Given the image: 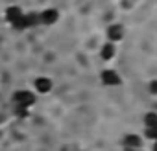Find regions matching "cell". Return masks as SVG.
<instances>
[{
	"label": "cell",
	"instance_id": "obj_1",
	"mask_svg": "<svg viewBox=\"0 0 157 151\" xmlns=\"http://www.w3.org/2000/svg\"><path fill=\"white\" fill-rule=\"evenodd\" d=\"M35 100H37L35 92L26 90V89L24 90H17L13 94V103H15V107H21V109H30L35 103Z\"/></svg>",
	"mask_w": 157,
	"mask_h": 151
},
{
	"label": "cell",
	"instance_id": "obj_2",
	"mask_svg": "<svg viewBox=\"0 0 157 151\" xmlns=\"http://www.w3.org/2000/svg\"><path fill=\"white\" fill-rule=\"evenodd\" d=\"M100 81L105 87H118L122 83V76L115 68H104L100 72Z\"/></svg>",
	"mask_w": 157,
	"mask_h": 151
},
{
	"label": "cell",
	"instance_id": "obj_3",
	"mask_svg": "<svg viewBox=\"0 0 157 151\" xmlns=\"http://www.w3.org/2000/svg\"><path fill=\"white\" fill-rule=\"evenodd\" d=\"M105 35H107V41H109V42H115V44H117V42H120V41L124 39V26L118 24V22H113V24L107 26Z\"/></svg>",
	"mask_w": 157,
	"mask_h": 151
},
{
	"label": "cell",
	"instance_id": "obj_4",
	"mask_svg": "<svg viewBox=\"0 0 157 151\" xmlns=\"http://www.w3.org/2000/svg\"><path fill=\"white\" fill-rule=\"evenodd\" d=\"M124 149H128V151H135V149H142V136L140 134H137V133H128L126 136H124Z\"/></svg>",
	"mask_w": 157,
	"mask_h": 151
},
{
	"label": "cell",
	"instance_id": "obj_5",
	"mask_svg": "<svg viewBox=\"0 0 157 151\" xmlns=\"http://www.w3.org/2000/svg\"><path fill=\"white\" fill-rule=\"evenodd\" d=\"M59 20V11L56 8H48L44 11L39 13V24H44V26H52Z\"/></svg>",
	"mask_w": 157,
	"mask_h": 151
},
{
	"label": "cell",
	"instance_id": "obj_6",
	"mask_svg": "<svg viewBox=\"0 0 157 151\" xmlns=\"http://www.w3.org/2000/svg\"><path fill=\"white\" fill-rule=\"evenodd\" d=\"M33 87H35V92H37V94H48V92L52 90L54 83H52L50 78H44V76H41V78H37V79L33 81Z\"/></svg>",
	"mask_w": 157,
	"mask_h": 151
},
{
	"label": "cell",
	"instance_id": "obj_7",
	"mask_svg": "<svg viewBox=\"0 0 157 151\" xmlns=\"http://www.w3.org/2000/svg\"><path fill=\"white\" fill-rule=\"evenodd\" d=\"M115 55H117V44L107 41V42L100 48V57H102L104 61H111V59H115Z\"/></svg>",
	"mask_w": 157,
	"mask_h": 151
},
{
	"label": "cell",
	"instance_id": "obj_8",
	"mask_svg": "<svg viewBox=\"0 0 157 151\" xmlns=\"http://www.w3.org/2000/svg\"><path fill=\"white\" fill-rule=\"evenodd\" d=\"M4 17H6V20H8L10 24H15V22L22 17V9H21V8H17V6H10V8L6 9Z\"/></svg>",
	"mask_w": 157,
	"mask_h": 151
},
{
	"label": "cell",
	"instance_id": "obj_9",
	"mask_svg": "<svg viewBox=\"0 0 157 151\" xmlns=\"http://www.w3.org/2000/svg\"><path fill=\"white\" fill-rule=\"evenodd\" d=\"M142 122H144V127H153V125H157V112L148 111V112L144 114Z\"/></svg>",
	"mask_w": 157,
	"mask_h": 151
},
{
	"label": "cell",
	"instance_id": "obj_10",
	"mask_svg": "<svg viewBox=\"0 0 157 151\" xmlns=\"http://www.w3.org/2000/svg\"><path fill=\"white\" fill-rule=\"evenodd\" d=\"M144 138L151 140V142H157V125L153 127H144Z\"/></svg>",
	"mask_w": 157,
	"mask_h": 151
},
{
	"label": "cell",
	"instance_id": "obj_11",
	"mask_svg": "<svg viewBox=\"0 0 157 151\" xmlns=\"http://www.w3.org/2000/svg\"><path fill=\"white\" fill-rule=\"evenodd\" d=\"M148 94L153 96V98H157V79H151L148 83Z\"/></svg>",
	"mask_w": 157,
	"mask_h": 151
},
{
	"label": "cell",
	"instance_id": "obj_12",
	"mask_svg": "<svg viewBox=\"0 0 157 151\" xmlns=\"http://www.w3.org/2000/svg\"><path fill=\"white\" fill-rule=\"evenodd\" d=\"M151 151H157V142H153V147H151Z\"/></svg>",
	"mask_w": 157,
	"mask_h": 151
},
{
	"label": "cell",
	"instance_id": "obj_13",
	"mask_svg": "<svg viewBox=\"0 0 157 151\" xmlns=\"http://www.w3.org/2000/svg\"><path fill=\"white\" fill-rule=\"evenodd\" d=\"M126 151H128V149H126ZM135 151H144V149H135Z\"/></svg>",
	"mask_w": 157,
	"mask_h": 151
}]
</instances>
